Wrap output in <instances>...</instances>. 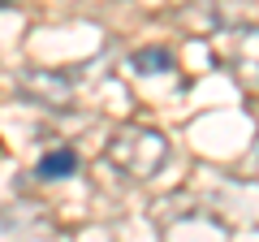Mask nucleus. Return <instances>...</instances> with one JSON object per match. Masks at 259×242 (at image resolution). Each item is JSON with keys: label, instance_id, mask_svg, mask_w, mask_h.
Returning <instances> with one entry per match:
<instances>
[{"label": "nucleus", "instance_id": "3", "mask_svg": "<svg viewBox=\"0 0 259 242\" xmlns=\"http://www.w3.org/2000/svg\"><path fill=\"white\" fill-rule=\"evenodd\" d=\"M229 61L238 65V78L250 87H259V30H233L225 44Z\"/></svg>", "mask_w": 259, "mask_h": 242}, {"label": "nucleus", "instance_id": "1", "mask_svg": "<svg viewBox=\"0 0 259 242\" xmlns=\"http://www.w3.org/2000/svg\"><path fill=\"white\" fill-rule=\"evenodd\" d=\"M108 160L130 177H156L168 160V139L151 126H125L108 139Z\"/></svg>", "mask_w": 259, "mask_h": 242}, {"label": "nucleus", "instance_id": "2", "mask_svg": "<svg viewBox=\"0 0 259 242\" xmlns=\"http://www.w3.org/2000/svg\"><path fill=\"white\" fill-rule=\"evenodd\" d=\"M18 91L39 108H69V100H74V83L56 69H22Z\"/></svg>", "mask_w": 259, "mask_h": 242}, {"label": "nucleus", "instance_id": "5", "mask_svg": "<svg viewBox=\"0 0 259 242\" xmlns=\"http://www.w3.org/2000/svg\"><path fill=\"white\" fill-rule=\"evenodd\" d=\"M130 65L139 74H164V69H173V52L168 48H143V52H134Z\"/></svg>", "mask_w": 259, "mask_h": 242}, {"label": "nucleus", "instance_id": "6", "mask_svg": "<svg viewBox=\"0 0 259 242\" xmlns=\"http://www.w3.org/2000/svg\"><path fill=\"white\" fill-rule=\"evenodd\" d=\"M5 5H13V0H0V9H5Z\"/></svg>", "mask_w": 259, "mask_h": 242}, {"label": "nucleus", "instance_id": "4", "mask_svg": "<svg viewBox=\"0 0 259 242\" xmlns=\"http://www.w3.org/2000/svg\"><path fill=\"white\" fill-rule=\"evenodd\" d=\"M44 182H65V177H74L78 173V151L74 147H56V151H48L44 160H39V169H35Z\"/></svg>", "mask_w": 259, "mask_h": 242}]
</instances>
